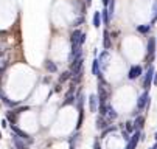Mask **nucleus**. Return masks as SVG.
<instances>
[{
    "label": "nucleus",
    "mask_w": 157,
    "mask_h": 149,
    "mask_svg": "<svg viewBox=\"0 0 157 149\" xmlns=\"http://www.w3.org/2000/svg\"><path fill=\"white\" fill-rule=\"evenodd\" d=\"M86 3H87V5H90V3H92V0H86Z\"/></svg>",
    "instance_id": "29"
},
{
    "label": "nucleus",
    "mask_w": 157,
    "mask_h": 149,
    "mask_svg": "<svg viewBox=\"0 0 157 149\" xmlns=\"http://www.w3.org/2000/svg\"><path fill=\"white\" fill-rule=\"evenodd\" d=\"M72 78V73H70V70L69 72H64L61 76H59V82H65V81H69Z\"/></svg>",
    "instance_id": "19"
},
{
    "label": "nucleus",
    "mask_w": 157,
    "mask_h": 149,
    "mask_svg": "<svg viewBox=\"0 0 157 149\" xmlns=\"http://www.w3.org/2000/svg\"><path fill=\"white\" fill-rule=\"evenodd\" d=\"M157 20V0L154 2V5H152V24Z\"/></svg>",
    "instance_id": "22"
},
{
    "label": "nucleus",
    "mask_w": 157,
    "mask_h": 149,
    "mask_svg": "<svg viewBox=\"0 0 157 149\" xmlns=\"http://www.w3.org/2000/svg\"><path fill=\"white\" fill-rule=\"evenodd\" d=\"M149 28H151V25H140L137 30H139L140 33H148V31H149Z\"/></svg>",
    "instance_id": "24"
},
{
    "label": "nucleus",
    "mask_w": 157,
    "mask_h": 149,
    "mask_svg": "<svg viewBox=\"0 0 157 149\" xmlns=\"http://www.w3.org/2000/svg\"><path fill=\"white\" fill-rule=\"evenodd\" d=\"M148 101H149V95H148V92H143V93L140 95L139 101H137V109H139V110L145 109L146 104H148Z\"/></svg>",
    "instance_id": "3"
},
{
    "label": "nucleus",
    "mask_w": 157,
    "mask_h": 149,
    "mask_svg": "<svg viewBox=\"0 0 157 149\" xmlns=\"http://www.w3.org/2000/svg\"><path fill=\"white\" fill-rule=\"evenodd\" d=\"M100 16H101V19H103V22L107 25V24H109V20H110V17H109V11H107V8H106V6H104V9L100 13Z\"/></svg>",
    "instance_id": "16"
},
{
    "label": "nucleus",
    "mask_w": 157,
    "mask_h": 149,
    "mask_svg": "<svg viewBox=\"0 0 157 149\" xmlns=\"http://www.w3.org/2000/svg\"><path fill=\"white\" fill-rule=\"evenodd\" d=\"M100 24H101V16H100V13H95V14H94V27L98 28Z\"/></svg>",
    "instance_id": "20"
},
{
    "label": "nucleus",
    "mask_w": 157,
    "mask_h": 149,
    "mask_svg": "<svg viewBox=\"0 0 157 149\" xmlns=\"http://www.w3.org/2000/svg\"><path fill=\"white\" fill-rule=\"evenodd\" d=\"M143 124H145V117H137L136 121H134V129L140 131L142 127H143Z\"/></svg>",
    "instance_id": "13"
},
{
    "label": "nucleus",
    "mask_w": 157,
    "mask_h": 149,
    "mask_svg": "<svg viewBox=\"0 0 157 149\" xmlns=\"http://www.w3.org/2000/svg\"><path fill=\"white\" fill-rule=\"evenodd\" d=\"M109 2H110V0H103V5L107 8V5H109Z\"/></svg>",
    "instance_id": "28"
},
{
    "label": "nucleus",
    "mask_w": 157,
    "mask_h": 149,
    "mask_svg": "<svg viewBox=\"0 0 157 149\" xmlns=\"http://www.w3.org/2000/svg\"><path fill=\"white\" fill-rule=\"evenodd\" d=\"M11 127H13V131L16 132V135H17V137H20V138H24V140H27L28 143H33V138H30V135H28V134H25L24 131H20V129H19L17 126L11 124Z\"/></svg>",
    "instance_id": "7"
},
{
    "label": "nucleus",
    "mask_w": 157,
    "mask_h": 149,
    "mask_svg": "<svg viewBox=\"0 0 157 149\" xmlns=\"http://www.w3.org/2000/svg\"><path fill=\"white\" fill-rule=\"evenodd\" d=\"M151 149H157V144H155V146H154V147H151Z\"/></svg>",
    "instance_id": "30"
},
{
    "label": "nucleus",
    "mask_w": 157,
    "mask_h": 149,
    "mask_svg": "<svg viewBox=\"0 0 157 149\" xmlns=\"http://www.w3.org/2000/svg\"><path fill=\"white\" fill-rule=\"evenodd\" d=\"M107 123H109L107 118H104V117H98V120H97V127H98V129H104V127L109 126Z\"/></svg>",
    "instance_id": "12"
},
{
    "label": "nucleus",
    "mask_w": 157,
    "mask_h": 149,
    "mask_svg": "<svg viewBox=\"0 0 157 149\" xmlns=\"http://www.w3.org/2000/svg\"><path fill=\"white\" fill-rule=\"evenodd\" d=\"M82 121H84V109L79 107V117H78V124H76V129H79V127L82 126Z\"/></svg>",
    "instance_id": "18"
},
{
    "label": "nucleus",
    "mask_w": 157,
    "mask_h": 149,
    "mask_svg": "<svg viewBox=\"0 0 157 149\" xmlns=\"http://www.w3.org/2000/svg\"><path fill=\"white\" fill-rule=\"evenodd\" d=\"M109 61V51L106 50L101 56H100V59H98V64H100V65H103V67H106V62Z\"/></svg>",
    "instance_id": "14"
},
{
    "label": "nucleus",
    "mask_w": 157,
    "mask_h": 149,
    "mask_svg": "<svg viewBox=\"0 0 157 149\" xmlns=\"http://www.w3.org/2000/svg\"><path fill=\"white\" fill-rule=\"evenodd\" d=\"M75 102V96L70 93V95H67V98H65V101H64V104L67 106V104H73Z\"/></svg>",
    "instance_id": "23"
},
{
    "label": "nucleus",
    "mask_w": 157,
    "mask_h": 149,
    "mask_svg": "<svg viewBox=\"0 0 157 149\" xmlns=\"http://www.w3.org/2000/svg\"><path fill=\"white\" fill-rule=\"evenodd\" d=\"M13 143L17 149H28V143L24 141V138H20V137H13Z\"/></svg>",
    "instance_id": "8"
},
{
    "label": "nucleus",
    "mask_w": 157,
    "mask_h": 149,
    "mask_svg": "<svg viewBox=\"0 0 157 149\" xmlns=\"http://www.w3.org/2000/svg\"><path fill=\"white\" fill-rule=\"evenodd\" d=\"M16 115H17V114H14L13 110H11V112H6V118H8V121H10L11 124H16Z\"/></svg>",
    "instance_id": "21"
},
{
    "label": "nucleus",
    "mask_w": 157,
    "mask_h": 149,
    "mask_svg": "<svg viewBox=\"0 0 157 149\" xmlns=\"http://www.w3.org/2000/svg\"><path fill=\"white\" fill-rule=\"evenodd\" d=\"M98 96L97 95H90L89 96V109H90V112H98Z\"/></svg>",
    "instance_id": "4"
},
{
    "label": "nucleus",
    "mask_w": 157,
    "mask_h": 149,
    "mask_svg": "<svg viewBox=\"0 0 157 149\" xmlns=\"http://www.w3.org/2000/svg\"><path fill=\"white\" fill-rule=\"evenodd\" d=\"M140 132L137 131L136 134H134L132 137H131V140H129V143H128V146H126V149H136V146H137V143H139V140H140Z\"/></svg>",
    "instance_id": "6"
},
{
    "label": "nucleus",
    "mask_w": 157,
    "mask_h": 149,
    "mask_svg": "<svg viewBox=\"0 0 157 149\" xmlns=\"http://www.w3.org/2000/svg\"><path fill=\"white\" fill-rule=\"evenodd\" d=\"M115 117H117V114H115L114 107H110V106H106V114H104V118H107V120H114Z\"/></svg>",
    "instance_id": "10"
},
{
    "label": "nucleus",
    "mask_w": 157,
    "mask_h": 149,
    "mask_svg": "<svg viewBox=\"0 0 157 149\" xmlns=\"http://www.w3.org/2000/svg\"><path fill=\"white\" fill-rule=\"evenodd\" d=\"M103 47H104V50H109L110 48V36H109L107 31L103 33Z\"/></svg>",
    "instance_id": "11"
},
{
    "label": "nucleus",
    "mask_w": 157,
    "mask_h": 149,
    "mask_svg": "<svg viewBox=\"0 0 157 149\" xmlns=\"http://www.w3.org/2000/svg\"><path fill=\"white\" fill-rule=\"evenodd\" d=\"M92 73H94V75H97V76H101V73H100V64H98V59H95V61L92 62Z\"/></svg>",
    "instance_id": "15"
},
{
    "label": "nucleus",
    "mask_w": 157,
    "mask_h": 149,
    "mask_svg": "<svg viewBox=\"0 0 157 149\" xmlns=\"http://www.w3.org/2000/svg\"><path fill=\"white\" fill-rule=\"evenodd\" d=\"M140 75H142V67H140V65H134V67H131V70L128 72V78H129V79H137Z\"/></svg>",
    "instance_id": "5"
},
{
    "label": "nucleus",
    "mask_w": 157,
    "mask_h": 149,
    "mask_svg": "<svg viewBox=\"0 0 157 149\" xmlns=\"http://www.w3.org/2000/svg\"><path fill=\"white\" fill-rule=\"evenodd\" d=\"M155 140H157V134H155Z\"/></svg>",
    "instance_id": "31"
},
{
    "label": "nucleus",
    "mask_w": 157,
    "mask_h": 149,
    "mask_svg": "<svg viewBox=\"0 0 157 149\" xmlns=\"http://www.w3.org/2000/svg\"><path fill=\"white\" fill-rule=\"evenodd\" d=\"M94 149H101V146H100V143H98V141H95V143H94Z\"/></svg>",
    "instance_id": "27"
},
{
    "label": "nucleus",
    "mask_w": 157,
    "mask_h": 149,
    "mask_svg": "<svg viewBox=\"0 0 157 149\" xmlns=\"http://www.w3.org/2000/svg\"><path fill=\"white\" fill-rule=\"evenodd\" d=\"M0 98H2V101H3V104H6V106H11V107H13V106H16L17 102H13L11 99H8L5 95H3V92L2 90H0Z\"/></svg>",
    "instance_id": "17"
},
{
    "label": "nucleus",
    "mask_w": 157,
    "mask_h": 149,
    "mask_svg": "<svg viewBox=\"0 0 157 149\" xmlns=\"http://www.w3.org/2000/svg\"><path fill=\"white\" fill-rule=\"evenodd\" d=\"M44 65H45V70L48 73H56V70H58V65L53 61H50V59H47L45 62H44Z\"/></svg>",
    "instance_id": "9"
},
{
    "label": "nucleus",
    "mask_w": 157,
    "mask_h": 149,
    "mask_svg": "<svg viewBox=\"0 0 157 149\" xmlns=\"http://www.w3.org/2000/svg\"><path fill=\"white\" fill-rule=\"evenodd\" d=\"M152 76H154V69L149 65V69H148V72H146V75H145V79H143V87L148 90L149 89V86L152 84Z\"/></svg>",
    "instance_id": "2"
},
{
    "label": "nucleus",
    "mask_w": 157,
    "mask_h": 149,
    "mask_svg": "<svg viewBox=\"0 0 157 149\" xmlns=\"http://www.w3.org/2000/svg\"><path fill=\"white\" fill-rule=\"evenodd\" d=\"M152 82L157 86V72H154V76H152Z\"/></svg>",
    "instance_id": "26"
},
{
    "label": "nucleus",
    "mask_w": 157,
    "mask_h": 149,
    "mask_svg": "<svg viewBox=\"0 0 157 149\" xmlns=\"http://www.w3.org/2000/svg\"><path fill=\"white\" fill-rule=\"evenodd\" d=\"M126 129H128V132H134V123L128 121L126 123Z\"/></svg>",
    "instance_id": "25"
},
{
    "label": "nucleus",
    "mask_w": 157,
    "mask_h": 149,
    "mask_svg": "<svg viewBox=\"0 0 157 149\" xmlns=\"http://www.w3.org/2000/svg\"><path fill=\"white\" fill-rule=\"evenodd\" d=\"M154 53H155V39L149 37V40H148V56H146L148 62H151L154 59Z\"/></svg>",
    "instance_id": "1"
}]
</instances>
